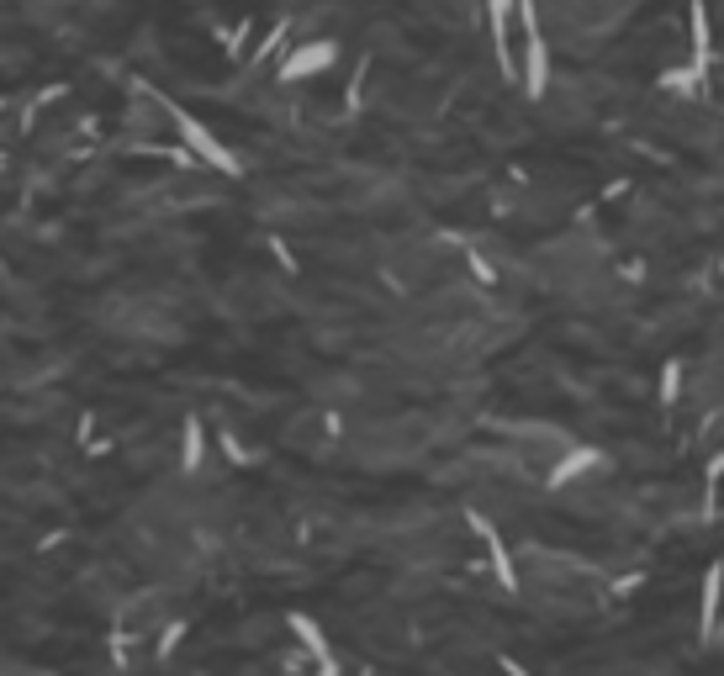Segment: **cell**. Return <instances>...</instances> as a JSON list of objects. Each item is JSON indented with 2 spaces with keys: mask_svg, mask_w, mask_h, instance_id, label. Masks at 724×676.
Masks as SVG:
<instances>
[{
  "mask_svg": "<svg viewBox=\"0 0 724 676\" xmlns=\"http://www.w3.org/2000/svg\"><path fill=\"white\" fill-rule=\"evenodd\" d=\"M201 460H207V428H201V418L191 412V418L180 423V471H185V476H196V471H201Z\"/></svg>",
  "mask_w": 724,
  "mask_h": 676,
  "instance_id": "cell-7",
  "label": "cell"
},
{
  "mask_svg": "<svg viewBox=\"0 0 724 676\" xmlns=\"http://www.w3.org/2000/svg\"><path fill=\"white\" fill-rule=\"evenodd\" d=\"M471 270H476V280H497V275H492V265H487L481 254H471Z\"/></svg>",
  "mask_w": 724,
  "mask_h": 676,
  "instance_id": "cell-11",
  "label": "cell"
},
{
  "mask_svg": "<svg viewBox=\"0 0 724 676\" xmlns=\"http://www.w3.org/2000/svg\"><path fill=\"white\" fill-rule=\"evenodd\" d=\"M598 465H608V455H603L598 444H566V455L550 465L545 481H550V486H571L582 471H598Z\"/></svg>",
  "mask_w": 724,
  "mask_h": 676,
  "instance_id": "cell-4",
  "label": "cell"
},
{
  "mask_svg": "<svg viewBox=\"0 0 724 676\" xmlns=\"http://www.w3.org/2000/svg\"><path fill=\"white\" fill-rule=\"evenodd\" d=\"M677 391H682V365H677V360H666V370H661V402L672 407V402H677Z\"/></svg>",
  "mask_w": 724,
  "mask_h": 676,
  "instance_id": "cell-9",
  "label": "cell"
},
{
  "mask_svg": "<svg viewBox=\"0 0 724 676\" xmlns=\"http://www.w3.org/2000/svg\"><path fill=\"white\" fill-rule=\"evenodd\" d=\"M286 624H291V634H296V640L307 645V655H312V661H333V645H328V634H323L318 624H312L307 613H291Z\"/></svg>",
  "mask_w": 724,
  "mask_h": 676,
  "instance_id": "cell-8",
  "label": "cell"
},
{
  "mask_svg": "<svg viewBox=\"0 0 724 676\" xmlns=\"http://www.w3.org/2000/svg\"><path fill=\"white\" fill-rule=\"evenodd\" d=\"M333 59H339V43L333 37H312V43L291 48L286 64H281V85H296V80H312V74H323Z\"/></svg>",
  "mask_w": 724,
  "mask_h": 676,
  "instance_id": "cell-3",
  "label": "cell"
},
{
  "mask_svg": "<svg viewBox=\"0 0 724 676\" xmlns=\"http://www.w3.org/2000/svg\"><path fill=\"white\" fill-rule=\"evenodd\" d=\"M518 22H524V59H518V90H524L529 101H540L550 90V43L540 32V11H534V0H518Z\"/></svg>",
  "mask_w": 724,
  "mask_h": 676,
  "instance_id": "cell-1",
  "label": "cell"
},
{
  "mask_svg": "<svg viewBox=\"0 0 724 676\" xmlns=\"http://www.w3.org/2000/svg\"><path fill=\"white\" fill-rule=\"evenodd\" d=\"M719 603H724V566H709V571H703V603H698V634H703V640H714Z\"/></svg>",
  "mask_w": 724,
  "mask_h": 676,
  "instance_id": "cell-6",
  "label": "cell"
},
{
  "mask_svg": "<svg viewBox=\"0 0 724 676\" xmlns=\"http://www.w3.org/2000/svg\"><path fill=\"white\" fill-rule=\"evenodd\" d=\"M471 529H476V539H481V544H487L497 581H503V587L513 592V587H518V576H513V560H508V544H503V534H497V529H492V523L481 518V513H471Z\"/></svg>",
  "mask_w": 724,
  "mask_h": 676,
  "instance_id": "cell-5",
  "label": "cell"
},
{
  "mask_svg": "<svg viewBox=\"0 0 724 676\" xmlns=\"http://www.w3.org/2000/svg\"><path fill=\"white\" fill-rule=\"evenodd\" d=\"M175 640H180V624H170V629H164V640H159V655H170V650H175Z\"/></svg>",
  "mask_w": 724,
  "mask_h": 676,
  "instance_id": "cell-10",
  "label": "cell"
},
{
  "mask_svg": "<svg viewBox=\"0 0 724 676\" xmlns=\"http://www.w3.org/2000/svg\"><path fill=\"white\" fill-rule=\"evenodd\" d=\"M170 117H175V127H180V138H185V148H191V154L201 159V164H212L217 175H244V164H238V154L228 143H222L217 133L207 122H196L191 111H180V106H170Z\"/></svg>",
  "mask_w": 724,
  "mask_h": 676,
  "instance_id": "cell-2",
  "label": "cell"
}]
</instances>
